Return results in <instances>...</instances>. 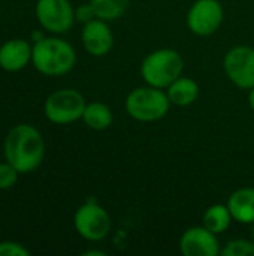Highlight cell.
I'll return each mask as SVG.
<instances>
[{"mask_svg":"<svg viewBox=\"0 0 254 256\" xmlns=\"http://www.w3.org/2000/svg\"><path fill=\"white\" fill-rule=\"evenodd\" d=\"M4 159L12 164L19 174L34 171L45 158V141L40 132L31 124L13 126L3 142Z\"/></svg>","mask_w":254,"mask_h":256,"instance_id":"6da1fadb","label":"cell"},{"mask_svg":"<svg viewBox=\"0 0 254 256\" xmlns=\"http://www.w3.org/2000/svg\"><path fill=\"white\" fill-rule=\"evenodd\" d=\"M76 62L73 46L60 38H42L34 42L33 66L46 76H61L72 70Z\"/></svg>","mask_w":254,"mask_h":256,"instance_id":"7a4b0ae2","label":"cell"},{"mask_svg":"<svg viewBox=\"0 0 254 256\" xmlns=\"http://www.w3.org/2000/svg\"><path fill=\"white\" fill-rule=\"evenodd\" d=\"M183 68V57L175 50L163 48L150 52L144 58L141 64V75L148 86L168 88L177 78L181 76Z\"/></svg>","mask_w":254,"mask_h":256,"instance_id":"3957f363","label":"cell"},{"mask_svg":"<svg viewBox=\"0 0 254 256\" xmlns=\"http://www.w3.org/2000/svg\"><path fill=\"white\" fill-rule=\"evenodd\" d=\"M171 100L162 88L148 86L138 87L126 99L127 114L138 122H156L163 118L169 111Z\"/></svg>","mask_w":254,"mask_h":256,"instance_id":"277c9868","label":"cell"},{"mask_svg":"<svg viewBox=\"0 0 254 256\" xmlns=\"http://www.w3.org/2000/svg\"><path fill=\"white\" fill-rule=\"evenodd\" d=\"M87 104L75 88H61L51 93L43 105L46 118L55 124H69L82 118Z\"/></svg>","mask_w":254,"mask_h":256,"instance_id":"5b68a950","label":"cell"},{"mask_svg":"<svg viewBox=\"0 0 254 256\" xmlns=\"http://www.w3.org/2000/svg\"><path fill=\"white\" fill-rule=\"evenodd\" d=\"M76 232L88 242H100L111 231V218L103 207L94 201L82 204L73 218Z\"/></svg>","mask_w":254,"mask_h":256,"instance_id":"8992f818","label":"cell"},{"mask_svg":"<svg viewBox=\"0 0 254 256\" xmlns=\"http://www.w3.org/2000/svg\"><path fill=\"white\" fill-rule=\"evenodd\" d=\"M228 78L240 88L254 87V48L240 45L232 48L223 60Z\"/></svg>","mask_w":254,"mask_h":256,"instance_id":"52a82bcc","label":"cell"},{"mask_svg":"<svg viewBox=\"0 0 254 256\" xmlns=\"http://www.w3.org/2000/svg\"><path fill=\"white\" fill-rule=\"evenodd\" d=\"M36 16L39 24L51 33L67 32L75 20L69 0H37Z\"/></svg>","mask_w":254,"mask_h":256,"instance_id":"ba28073f","label":"cell"},{"mask_svg":"<svg viewBox=\"0 0 254 256\" xmlns=\"http://www.w3.org/2000/svg\"><path fill=\"white\" fill-rule=\"evenodd\" d=\"M223 21V8L219 0H198L189 10L187 26L198 36H210Z\"/></svg>","mask_w":254,"mask_h":256,"instance_id":"9c48e42d","label":"cell"},{"mask_svg":"<svg viewBox=\"0 0 254 256\" xmlns=\"http://www.w3.org/2000/svg\"><path fill=\"white\" fill-rule=\"evenodd\" d=\"M180 250L184 256H217L220 254L216 234L205 226L187 230L180 240Z\"/></svg>","mask_w":254,"mask_h":256,"instance_id":"30bf717a","label":"cell"},{"mask_svg":"<svg viewBox=\"0 0 254 256\" xmlns=\"http://www.w3.org/2000/svg\"><path fill=\"white\" fill-rule=\"evenodd\" d=\"M82 45L91 56H106L114 45V34L105 20L94 18L85 22L82 28Z\"/></svg>","mask_w":254,"mask_h":256,"instance_id":"8fae6325","label":"cell"},{"mask_svg":"<svg viewBox=\"0 0 254 256\" xmlns=\"http://www.w3.org/2000/svg\"><path fill=\"white\" fill-rule=\"evenodd\" d=\"M33 46L24 39H10L0 46V68L18 72L31 62Z\"/></svg>","mask_w":254,"mask_h":256,"instance_id":"7c38bea8","label":"cell"},{"mask_svg":"<svg viewBox=\"0 0 254 256\" xmlns=\"http://www.w3.org/2000/svg\"><path fill=\"white\" fill-rule=\"evenodd\" d=\"M229 212L234 220L240 224H253L254 222V189L241 188L235 190L228 201Z\"/></svg>","mask_w":254,"mask_h":256,"instance_id":"4fadbf2b","label":"cell"},{"mask_svg":"<svg viewBox=\"0 0 254 256\" xmlns=\"http://www.w3.org/2000/svg\"><path fill=\"white\" fill-rule=\"evenodd\" d=\"M166 94L171 104L177 106H187V105H192L198 99L199 86L192 78L180 76L168 87Z\"/></svg>","mask_w":254,"mask_h":256,"instance_id":"5bb4252c","label":"cell"},{"mask_svg":"<svg viewBox=\"0 0 254 256\" xmlns=\"http://www.w3.org/2000/svg\"><path fill=\"white\" fill-rule=\"evenodd\" d=\"M112 111L102 102H91L85 106L82 120L93 130H105L112 124Z\"/></svg>","mask_w":254,"mask_h":256,"instance_id":"9a60e30c","label":"cell"},{"mask_svg":"<svg viewBox=\"0 0 254 256\" xmlns=\"http://www.w3.org/2000/svg\"><path fill=\"white\" fill-rule=\"evenodd\" d=\"M232 219L234 218H232L228 206L216 204V206H211L205 212V214H204V226L217 236V234L225 232L229 228Z\"/></svg>","mask_w":254,"mask_h":256,"instance_id":"2e32d148","label":"cell"},{"mask_svg":"<svg viewBox=\"0 0 254 256\" xmlns=\"http://www.w3.org/2000/svg\"><path fill=\"white\" fill-rule=\"evenodd\" d=\"M90 3L96 12V16L105 21L120 18L129 6V0H90Z\"/></svg>","mask_w":254,"mask_h":256,"instance_id":"e0dca14e","label":"cell"},{"mask_svg":"<svg viewBox=\"0 0 254 256\" xmlns=\"http://www.w3.org/2000/svg\"><path fill=\"white\" fill-rule=\"evenodd\" d=\"M220 254L223 256H254V242L232 240Z\"/></svg>","mask_w":254,"mask_h":256,"instance_id":"ac0fdd59","label":"cell"},{"mask_svg":"<svg viewBox=\"0 0 254 256\" xmlns=\"http://www.w3.org/2000/svg\"><path fill=\"white\" fill-rule=\"evenodd\" d=\"M18 176L19 171L12 164H9L7 160L0 164V190L13 188L18 182Z\"/></svg>","mask_w":254,"mask_h":256,"instance_id":"d6986e66","label":"cell"},{"mask_svg":"<svg viewBox=\"0 0 254 256\" xmlns=\"http://www.w3.org/2000/svg\"><path fill=\"white\" fill-rule=\"evenodd\" d=\"M30 252L16 242H1L0 256H28Z\"/></svg>","mask_w":254,"mask_h":256,"instance_id":"ffe728a7","label":"cell"},{"mask_svg":"<svg viewBox=\"0 0 254 256\" xmlns=\"http://www.w3.org/2000/svg\"><path fill=\"white\" fill-rule=\"evenodd\" d=\"M94 16H96V12H94L91 3L81 4L75 9V18L81 22H88V21L94 20Z\"/></svg>","mask_w":254,"mask_h":256,"instance_id":"44dd1931","label":"cell"},{"mask_svg":"<svg viewBox=\"0 0 254 256\" xmlns=\"http://www.w3.org/2000/svg\"><path fill=\"white\" fill-rule=\"evenodd\" d=\"M249 104H250L252 110L254 111V87L253 88H250V94H249Z\"/></svg>","mask_w":254,"mask_h":256,"instance_id":"7402d4cb","label":"cell"},{"mask_svg":"<svg viewBox=\"0 0 254 256\" xmlns=\"http://www.w3.org/2000/svg\"><path fill=\"white\" fill-rule=\"evenodd\" d=\"M91 255L103 256L105 254H103V252H99V250H90V252H85V254H84V256H91Z\"/></svg>","mask_w":254,"mask_h":256,"instance_id":"603a6c76","label":"cell"},{"mask_svg":"<svg viewBox=\"0 0 254 256\" xmlns=\"http://www.w3.org/2000/svg\"><path fill=\"white\" fill-rule=\"evenodd\" d=\"M253 240H254V230H253Z\"/></svg>","mask_w":254,"mask_h":256,"instance_id":"cb8c5ba5","label":"cell"}]
</instances>
